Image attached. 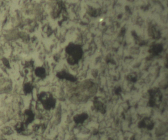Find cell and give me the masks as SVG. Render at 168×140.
<instances>
[{
  "instance_id": "6",
  "label": "cell",
  "mask_w": 168,
  "mask_h": 140,
  "mask_svg": "<svg viewBox=\"0 0 168 140\" xmlns=\"http://www.w3.org/2000/svg\"><path fill=\"white\" fill-rule=\"evenodd\" d=\"M25 126H26L24 124V123H23V122L18 123L15 126V130L16 131H17V132H18V133L22 132L23 131L25 130Z\"/></svg>"
},
{
  "instance_id": "9",
  "label": "cell",
  "mask_w": 168,
  "mask_h": 140,
  "mask_svg": "<svg viewBox=\"0 0 168 140\" xmlns=\"http://www.w3.org/2000/svg\"><path fill=\"white\" fill-rule=\"evenodd\" d=\"M131 140H135V138H134V137H132V138H131Z\"/></svg>"
},
{
  "instance_id": "1",
  "label": "cell",
  "mask_w": 168,
  "mask_h": 140,
  "mask_svg": "<svg viewBox=\"0 0 168 140\" xmlns=\"http://www.w3.org/2000/svg\"><path fill=\"white\" fill-rule=\"evenodd\" d=\"M38 99L46 110H50L54 108L55 101L50 93L42 92L39 94Z\"/></svg>"
},
{
  "instance_id": "7",
  "label": "cell",
  "mask_w": 168,
  "mask_h": 140,
  "mask_svg": "<svg viewBox=\"0 0 168 140\" xmlns=\"http://www.w3.org/2000/svg\"><path fill=\"white\" fill-rule=\"evenodd\" d=\"M85 117H81V116H80V117H77L76 118H74V121L76 122V123L77 124H79V123H82L83 122H84L85 120H86Z\"/></svg>"
},
{
  "instance_id": "3",
  "label": "cell",
  "mask_w": 168,
  "mask_h": 140,
  "mask_svg": "<svg viewBox=\"0 0 168 140\" xmlns=\"http://www.w3.org/2000/svg\"><path fill=\"white\" fill-rule=\"evenodd\" d=\"M35 75L41 79H44L46 77V71L42 67H38L35 71Z\"/></svg>"
},
{
  "instance_id": "5",
  "label": "cell",
  "mask_w": 168,
  "mask_h": 140,
  "mask_svg": "<svg viewBox=\"0 0 168 140\" xmlns=\"http://www.w3.org/2000/svg\"><path fill=\"white\" fill-rule=\"evenodd\" d=\"M33 89V87L31 84L30 83H27L24 86V92L26 94L30 93L32 92Z\"/></svg>"
},
{
  "instance_id": "4",
  "label": "cell",
  "mask_w": 168,
  "mask_h": 140,
  "mask_svg": "<svg viewBox=\"0 0 168 140\" xmlns=\"http://www.w3.org/2000/svg\"><path fill=\"white\" fill-rule=\"evenodd\" d=\"M153 124L152 122H151L150 120H143L140 122L139 124V126L141 127H145L147 128L148 129H151L153 128Z\"/></svg>"
},
{
  "instance_id": "8",
  "label": "cell",
  "mask_w": 168,
  "mask_h": 140,
  "mask_svg": "<svg viewBox=\"0 0 168 140\" xmlns=\"http://www.w3.org/2000/svg\"><path fill=\"white\" fill-rule=\"evenodd\" d=\"M2 61H3V65H5V67H7L9 68L10 67V63H9V61L7 60V58H3V60H2Z\"/></svg>"
},
{
  "instance_id": "2",
  "label": "cell",
  "mask_w": 168,
  "mask_h": 140,
  "mask_svg": "<svg viewBox=\"0 0 168 140\" xmlns=\"http://www.w3.org/2000/svg\"><path fill=\"white\" fill-rule=\"evenodd\" d=\"M25 120L24 122L27 126L28 124L32 123V122L34 120L35 115L32 110H26L25 111Z\"/></svg>"
}]
</instances>
